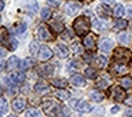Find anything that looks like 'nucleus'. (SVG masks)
Returning <instances> with one entry per match:
<instances>
[{"label": "nucleus", "instance_id": "1", "mask_svg": "<svg viewBox=\"0 0 132 117\" xmlns=\"http://www.w3.org/2000/svg\"><path fill=\"white\" fill-rule=\"evenodd\" d=\"M90 25H91L90 21H88L86 17L81 16V17H79V18H76V20L74 21L73 28H74V30H75L76 34H78L79 36H81V35H85V34L88 32Z\"/></svg>", "mask_w": 132, "mask_h": 117}, {"label": "nucleus", "instance_id": "2", "mask_svg": "<svg viewBox=\"0 0 132 117\" xmlns=\"http://www.w3.org/2000/svg\"><path fill=\"white\" fill-rule=\"evenodd\" d=\"M61 109H62V106L53 100H46L43 103V110L48 116H57V115H60Z\"/></svg>", "mask_w": 132, "mask_h": 117}, {"label": "nucleus", "instance_id": "3", "mask_svg": "<svg viewBox=\"0 0 132 117\" xmlns=\"http://www.w3.org/2000/svg\"><path fill=\"white\" fill-rule=\"evenodd\" d=\"M69 105L72 106L73 109H75L76 111L82 112V113L91 111V105L88 104L86 100H78V99H73V100L69 101Z\"/></svg>", "mask_w": 132, "mask_h": 117}, {"label": "nucleus", "instance_id": "4", "mask_svg": "<svg viewBox=\"0 0 132 117\" xmlns=\"http://www.w3.org/2000/svg\"><path fill=\"white\" fill-rule=\"evenodd\" d=\"M80 8H81V5L79 3H76V1H69L64 6V11L69 16H74V15H76V13L79 12Z\"/></svg>", "mask_w": 132, "mask_h": 117}, {"label": "nucleus", "instance_id": "5", "mask_svg": "<svg viewBox=\"0 0 132 117\" xmlns=\"http://www.w3.org/2000/svg\"><path fill=\"white\" fill-rule=\"evenodd\" d=\"M38 36H39L40 40H44V41H50L53 39L51 32H50L47 27L44 24H41L40 27L38 28Z\"/></svg>", "mask_w": 132, "mask_h": 117}, {"label": "nucleus", "instance_id": "6", "mask_svg": "<svg viewBox=\"0 0 132 117\" xmlns=\"http://www.w3.org/2000/svg\"><path fill=\"white\" fill-rule=\"evenodd\" d=\"M114 57L116 59H119L120 62H127L131 59V53L130 51L126 48H118L115 50V53H114Z\"/></svg>", "mask_w": 132, "mask_h": 117}, {"label": "nucleus", "instance_id": "7", "mask_svg": "<svg viewBox=\"0 0 132 117\" xmlns=\"http://www.w3.org/2000/svg\"><path fill=\"white\" fill-rule=\"evenodd\" d=\"M20 4H23L26 7L28 8V11L30 13H36L39 10V5L36 3V0H18Z\"/></svg>", "mask_w": 132, "mask_h": 117}, {"label": "nucleus", "instance_id": "8", "mask_svg": "<svg viewBox=\"0 0 132 117\" xmlns=\"http://www.w3.org/2000/svg\"><path fill=\"white\" fill-rule=\"evenodd\" d=\"M38 56H39V59L41 62H46L48 59H51L52 56H53V52L51 51V48H48L47 46H41L40 51L38 53Z\"/></svg>", "mask_w": 132, "mask_h": 117}, {"label": "nucleus", "instance_id": "9", "mask_svg": "<svg viewBox=\"0 0 132 117\" xmlns=\"http://www.w3.org/2000/svg\"><path fill=\"white\" fill-rule=\"evenodd\" d=\"M12 109L16 112H22L24 109H26V100L22 99V98H16L15 100L12 101Z\"/></svg>", "mask_w": 132, "mask_h": 117}, {"label": "nucleus", "instance_id": "10", "mask_svg": "<svg viewBox=\"0 0 132 117\" xmlns=\"http://www.w3.org/2000/svg\"><path fill=\"white\" fill-rule=\"evenodd\" d=\"M84 45L87 50L93 51V50L96 48V40H95V36H93L92 34L86 35V36L84 37Z\"/></svg>", "mask_w": 132, "mask_h": 117}, {"label": "nucleus", "instance_id": "11", "mask_svg": "<svg viewBox=\"0 0 132 117\" xmlns=\"http://www.w3.org/2000/svg\"><path fill=\"white\" fill-rule=\"evenodd\" d=\"M70 82H72V85L76 86V87H84L86 85V81H85L84 76H81L80 74L73 75L72 79H70Z\"/></svg>", "mask_w": 132, "mask_h": 117}, {"label": "nucleus", "instance_id": "12", "mask_svg": "<svg viewBox=\"0 0 132 117\" xmlns=\"http://www.w3.org/2000/svg\"><path fill=\"white\" fill-rule=\"evenodd\" d=\"M112 92H113V95H114V99H115L116 101L125 100L126 94H125V92L122 91V88H120V87H114V88L112 89Z\"/></svg>", "mask_w": 132, "mask_h": 117}, {"label": "nucleus", "instance_id": "13", "mask_svg": "<svg viewBox=\"0 0 132 117\" xmlns=\"http://www.w3.org/2000/svg\"><path fill=\"white\" fill-rule=\"evenodd\" d=\"M97 13L101 18H108L110 16V8L105 5H100L97 6Z\"/></svg>", "mask_w": 132, "mask_h": 117}, {"label": "nucleus", "instance_id": "14", "mask_svg": "<svg viewBox=\"0 0 132 117\" xmlns=\"http://www.w3.org/2000/svg\"><path fill=\"white\" fill-rule=\"evenodd\" d=\"M57 54H58V57L60 58H62V59H64V58H67V57L69 56V50L67 48V46H64V45L60 44L57 45Z\"/></svg>", "mask_w": 132, "mask_h": 117}, {"label": "nucleus", "instance_id": "15", "mask_svg": "<svg viewBox=\"0 0 132 117\" xmlns=\"http://www.w3.org/2000/svg\"><path fill=\"white\" fill-rule=\"evenodd\" d=\"M113 47V41L110 39H103L100 44V48L103 51V52H109Z\"/></svg>", "mask_w": 132, "mask_h": 117}, {"label": "nucleus", "instance_id": "16", "mask_svg": "<svg viewBox=\"0 0 132 117\" xmlns=\"http://www.w3.org/2000/svg\"><path fill=\"white\" fill-rule=\"evenodd\" d=\"M33 65H34V61H33L30 57H29V58H24V59H22V61L20 62V68H21V70H23V71L29 68H32Z\"/></svg>", "mask_w": 132, "mask_h": 117}, {"label": "nucleus", "instance_id": "17", "mask_svg": "<svg viewBox=\"0 0 132 117\" xmlns=\"http://www.w3.org/2000/svg\"><path fill=\"white\" fill-rule=\"evenodd\" d=\"M90 99L96 101V103H100V101H102L104 99V94L102 92H100V91H92L90 93Z\"/></svg>", "mask_w": 132, "mask_h": 117}, {"label": "nucleus", "instance_id": "18", "mask_svg": "<svg viewBox=\"0 0 132 117\" xmlns=\"http://www.w3.org/2000/svg\"><path fill=\"white\" fill-rule=\"evenodd\" d=\"M93 27H95L97 30H100V32H105V30L108 29V23H107V22H104V21L95 20L93 21Z\"/></svg>", "mask_w": 132, "mask_h": 117}, {"label": "nucleus", "instance_id": "19", "mask_svg": "<svg viewBox=\"0 0 132 117\" xmlns=\"http://www.w3.org/2000/svg\"><path fill=\"white\" fill-rule=\"evenodd\" d=\"M17 66H20V59H18L16 56L10 57L7 61V68L10 69V70H13V69H16Z\"/></svg>", "mask_w": 132, "mask_h": 117}, {"label": "nucleus", "instance_id": "20", "mask_svg": "<svg viewBox=\"0 0 132 117\" xmlns=\"http://www.w3.org/2000/svg\"><path fill=\"white\" fill-rule=\"evenodd\" d=\"M118 40L122 45H128L131 42V35L127 34V33H120V34L118 35Z\"/></svg>", "mask_w": 132, "mask_h": 117}, {"label": "nucleus", "instance_id": "21", "mask_svg": "<svg viewBox=\"0 0 132 117\" xmlns=\"http://www.w3.org/2000/svg\"><path fill=\"white\" fill-rule=\"evenodd\" d=\"M120 85H121V87H122V88H125V89L132 88V79L130 76L122 77V79L120 80Z\"/></svg>", "mask_w": 132, "mask_h": 117}, {"label": "nucleus", "instance_id": "22", "mask_svg": "<svg viewBox=\"0 0 132 117\" xmlns=\"http://www.w3.org/2000/svg\"><path fill=\"white\" fill-rule=\"evenodd\" d=\"M51 28L56 33H62L64 30V25L60 21H52L51 22Z\"/></svg>", "mask_w": 132, "mask_h": 117}, {"label": "nucleus", "instance_id": "23", "mask_svg": "<svg viewBox=\"0 0 132 117\" xmlns=\"http://www.w3.org/2000/svg\"><path fill=\"white\" fill-rule=\"evenodd\" d=\"M114 16L116 17V18H120V17L124 16V13H125V8L124 6L121 4H116L115 5V7H114Z\"/></svg>", "mask_w": 132, "mask_h": 117}, {"label": "nucleus", "instance_id": "24", "mask_svg": "<svg viewBox=\"0 0 132 117\" xmlns=\"http://www.w3.org/2000/svg\"><path fill=\"white\" fill-rule=\"evenodd\" d=\"M51 83L57 88H64L65 86L68 85L67 80H64V79H55V80L51 81Z\"/></svg>", "mask_w": 132, "mask_h": 117}, {"label": "nucleus", "instance_id": "25", "mask_svg": "<svg viewBox=\"0 0 132 117\" xmlns=\"http://www.w3.org/2000/svg\"><path fill=\"white\" fill-rule=\"evenodd\" d=\"M126 27H127V21L116 20L115 22H114V28H115L116 30H122V29H125Z\"/></svg>", "mask_w": 132, "mask_h": 117}, {"label": "nucleus", "instance_id": "26", "mask_svg": "<svg viewBox=\"0 0 132 117\" xmlns=\"http://www.w3.org/2000/svg\"><path fill=\"white\" fill-rule=\"evenodd\" d=\"M56 97L58 98V99H61V100H67V99L69 98V92L64 91L63 88H61L60 91H57L56 92Z\"/></svg>", "mask_w": 132, "mask_h": 117}, {"label": "nucleus", "instance_id": "27", "mask_svg": "<svg viewBox=\"0 0 132 117\" xmlns=\"http://www.w3.org/2000/svg\"><path fill=\"white\" fill-rule=\"evenodd\" d=\"M11 79L15 82H23L24 79H26V75L23 73H13L11 74Z\"/></svg>", "mask_w": 132, "mask_h": 117}, {"label": "nucleus", "instance_id": "28", "mask_svg": "<svg viewBox=\"0 0 132 117\" xmlns=\"http://www.w3.org/2000/svg\"><path fill=\"white\" fill-rule=\"evenodd\" d=\"M97 65L100 68H105L107 66V63H108V58L105 56H98L97 57Z\"/></svg>", "mask_w": 132, "mask_h": 117}, {"label": "nucleus", "instance_id": "29", "mask_svg": "<svg viewBox=\"0 0 132 117\" xmlns=\"http://www.w3.org/2000/svg\"><path fill=\"white\" fill-rule=\"evenodd\" d=\"M26 117H41V115H40V111L38 109L30 108V109L27 111V113H26Z\"/></svg>", "mask_w": 132, "mask_h": 117}, {"label": "nucleus", "instance_id": "30", "mask_svg": "<svg viewBox=\"0 0 132 117\" xmlns=\"http://www.w3.org/2000/svg\"><path fill=\"white\" fill-rule=\"evenodd\" d=\"M35 91L38 93H43V92H47L48 91V86L44 82H39L35 85Z\"/></svg>", "mask_w": 132, "mask_h": 117}, {"label": "nucleus", "instance_id": "31", "mask_svg": "<svg viewBox=\"0 0 132 117\" xmlns=\"http://www.w3.org/2000/svg\"><path fill=\"white\" fill-rule=\"evenodd\" d=\"M72 51L74 53H76V54H82L84 48H82L81 44H79V42H74V44L72 45Z\"/></svg>", "mask_w": 132, "mask_h": 117}, {"label": "nucleus", "instance_id": "32", "mask_svg": "<svg viewBox=\"0 0 132 117\" xmlns=\"http://www.w3.org/2000/svg\"><path fill=\"white\" fill-rule=\"evenodd\" d=\"M9 110V106H7V101L5 98H1L0 97V112L1 113H6Z\"/></svg>", "mask_w": 132, "mask_h": 117}, {"label": "nucleus", "instance_id": "33", "mask_svg": "<svg viewBox=\"0 0 132 117\" xmlns=\"http://www.w3.org/2000/svg\"><path fill=\"white\" fill-rule=\"evenodd\" d=\"M29 51H30L32 54H36V53H39V51H40L39 44H38L36 41H33L32 44L29 45Z\"/></svg>", "mask_w": 132, "mask_h": 117}, {"label": "nucleus", "instance_id": "34", "mask_svg": "<svg viewBox=\"0 0 132 117\" xmlns=\"http://www.w3.org/2000/svg\"><path fill=\"white\" fill-rule=\"evenodd\" d=\"M40 13H41V18H43V20H45V21L50 20V18H51V15H52L51 10H50V8H47V7L43 8Z\"/></svg>", "mask_w": 132, "mask_h": 117}, {"label": "nucleus", "instance_id": "35", "mask_svg": "<svg viewBox=\"0 0 132 117\" xmlns=\"http://www.w3.org/2000/svg\"><path fill=\"white\" fill-rule=\"evenodd\" d=\"M85 75H86V77H88V79H95V77L97 76V71L93 68H87L85 70Z\"/></svg>", "mask_w": 132, "mask_h": 117}, {"label": "nucleus", "instance_id": "36", "mask_svg": "<svg viewBox=\"0 0 132 117\" xmlns=\"http://www.w3.org/2000/svg\"><path fill=\"white\" fill-rule=\"evenodd\" d=\"M114 70H115L116 74H125L127 71V68L125 65H121V64H115L114 65Z\"/></svg>", "mask_w": 132, "mask_h": 117}, {"label": "nucleus", "instance_id": "37", "mask_svg": "<svg viewBox=\"0 0 132 117\" xmlns=\"http://www.w3.org/2000/svg\"><path fill=\"white\" fill-rule=\"evenodd\" d=\"M18 46V41L15 39V37H10V50L11 51H15Z\"/></svg>", "mask_w": 132, "mask_h": 117}, {"label": "nucleus", "instance_id": "38", "mask_svg": "<svg viewBox=\"0 0 132 117\" xmlns=\"http://www.w3.org/2000/svg\"><path fill=\"white\" fill-rule=\"evenodd\" d=\"M62 117H69V110L67 106H62V109H61V113H60Z\"/></svg>", "mask_w": 132, "mask_h": 117}, {"label": "nucleus", "instance_id": "39", "mask_svg": "<svg viewBox=\"0 0 132 117\" xmlns=\"http://www.w3.org/2000/svg\"><path fill=\"white\" fill-rule=\"evenodd\" d=\"M47 4L52 7H58L61 5V0H47Z\"/></svg>", "mask_w": 132, "mask_h": 117}, {"label": "nucleus", "instance_id": "40", "mask_svg": "<svg viewBox=\"0 0 132 117\" xmlns=\"http://www.w3.org/2000/svg\"><path fill=\"white\" fill-rule=\"evenodd\" d=\"M43 70L45 71L46 75H51V74L53 73V68H52V65H45V66H43Z\"/></svg>", "mask_w": 132, "mask_h": 117}, {"label": "nucleus", "instance_id": "41", "mask_svg": "<svg viewBox=\"0 0 132 117\" xmlns=\"http://www.w3.org/2000/svg\"><path fill=\"white\" fill-rule=\"evenodd\" d=\"M97 86L98 87H101V88H105V87H108V82L105 80H101L98 83H97Z\"/></svg>", "mask_w": 132, "mask_h": 117}, {"label": "nucleus", "instance_id": "42", "mask_svg": "<svg viewBox=\"0 0 132 117\" xmlns=\"http://www.w3.org/2000/svg\"><path fill=\"white\" fill-rule=\"evenodd\" d=\"M26 29H27V24H26V23L23 22V23H22V24L18 27V29H17V33H23Z\"/></svg>", "mask_w": 132, "mask_h": 117}, {"label": "nucleus", "instance_id": "43", "mask_svg": "<svg viewBox=\"0 0 132 117\" xmlns=\"http://www.w3.org/2000/svg\"><path fill=\"white\" fill-rule=\"evenodd\" d=\"M72 36H73V33L70 32V30H65V34H63V39H72Z\"/></svg>", "mask_w": 132, "mask_h": 117}, {"label": "nucleus", "instance_id": "44", "mask_svg": "<svg viewBox=\"0 0 132 117\" xmlns=\"http://www.w3.org/2000/svg\"><path fill=\"white\" fill-rule=\"evenodd\" d=\"M124 117H132V109H127L125 111V116Z\"/></svg>", "mask_w": 132, "mask_h": 117}, {"label": "nucleus", "instance_id": "45", "mask_svg": "<svg viewBox=\"0 0 132 117\" xmlns=\"http://www.w3.org/2000/svg\"><path fill=\"white\" fill-rule=\"evenodd\" d=\"M6 50H4L3 47H0V58H3V57H5L6 56Z\"/></svg>", "mask_w": 132, "mask_h": 117}, {"label": "nucleus", "instance_id": "46", "mask_svg": "<svg viewBox=\"0 0 132 117\" xmlns=\"http://www.w3.org/2000/svg\"><path fill=\"white\" fill-rule=\"evenodd\" d=\"M119 110H120V106H114V108H112L110 111H112V113H116Z\"/></svg>", "mask_w": 132, "mask_h": 117}, {"label": "nucleus", "instance_id": "47", "mask_svg": "<svg viewBox=\"0 0 132 117\" xmlns=\"http://www.w3.org/2000/svg\"><path fill=\"white\" fill-rule=\"evenodd\" d=\"M5 69V62L4 61H0V73Z\"/></svg>", "mask_w": 132, "mask_h": 117}, {"label": "nucleus", "instance_id": "48", "mask_svg": "<svg viewBox=\"0 0 132 117\" xmlns=\"http://www.w3.org/2000/svg\"><path fill=\"white\" fill-rule=\"evenodd\" d=\"M102 1H103V3H105V4H114V3H115V0H102Z\"/></svg>", "mask_w": 132, "mask_h": 117}, {"label": "nucleus", "instance_id": "49", "mask_svg": "<svg viewBox=\"0 0 132 117\" xmlns=\"http://www.w3.org/2000/svg\"><path fill=\"white\" fill-rule=\"evenodd\" d=\"M4 7H5V4L1 1V0H0V11H3V10H4Z\"/></svg>", "mask_w": 132, "mask_h": 117}, {"label": "nucleus", "instance_id": "50", "mask_svg": "<svg viewBox=\"0 0 132 117\" xmlns=\"http://www.w3.org/2000/svg\"><path fill=\"white\" fill-rule=\"evenodd\" d=\"M128 15H131L132 16V10H128Z\"/></svg>", "mask_w": 132, "mask_h": 117}, {"label": "nucleus", "instance_id": "51", "mask_svg": "<svg viewBox=\"0 0 132 117\" xmlns=\"http://www.w3.org/2000/svg\"><path fill=\"white\" fill-rule=\"evenodd\" d=\"M1 93H3V88H1V86H0V95H1Z\"/></svg>", "mask_w": 132, "mask_h": 117}, {"label": "nucleus", "instance_id": "52", "mask_svg": "<svg viewBox=\"0 0 132 117\" xmlns=\"http://www.w3.org/2000/svg\"><path fill=\"white\" fill-rule=\"evenodd\" d=\"M9 117H17L16 115H11V116H9Z\"/></svg>", "mask_w": 132, "mask_h": 117}, {"label": "nucleus", "instance_id": "53", "mask_svg": "<svg viewBox=\"0 0 132 117\" xmlns=\"http://www.w3.org/2000/svg\"><path fill=\"white\" fill-rule=\"evenodd\" d=\"M0 117H3V116H1V115H0Z\"/></svg>", "mask_w": 132, "mask_h": 117}]
</instances>
